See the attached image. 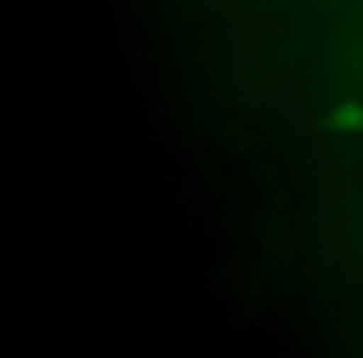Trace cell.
I'll return each instance as SVG.
<instances>
[{"instance_id":"cell-1","label":"cell","mask_w":363,"mask_h":358,"mask_svg":"<svg viewBox=\"0 0 363 358\" xmlns=\"http://www.w3.org/2000/svg\"><path fill=\"white\" fill-rule=\"evenodd\" d=\"M328 125L338 132H346V135L363 132V102L346 100L336 105L328 115Z\"/></svg>"}]
</instances>
